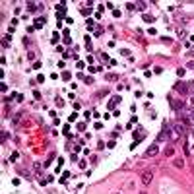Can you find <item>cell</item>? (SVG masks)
<instances>
[{
  "instance_id": "18",
  "label": "cell",
  "mask_w": 194,
  "mask_h": 194,
  "mask_svg": "<svg viewBox=\"0 0 194 194\" xmlns=\"http://www.w3.org/2000/svg\"><path fill=\"white\" fill-rule=\"evenodd\" d=\"M116 194H118V192H116Z\"/></svg>"
},
{
  "instance_id": "13",
  "label": "cell",
  "mask_w": 194,
  "mask_h": 194,
  "mask_svg": "<svg viewBox=\"0 0 194 194\" xmlns=\"http://www.w3.org/2000/svg\"><path fill=\"white\" fill-rule=\"evenodd\" d=\"M165 155H173V148H167V149H165Z\"/></svg>"
},
{
  "instance_id": "5",
  "label": "cell",
  "mask_w": 194,
  "mask_h": 194,
  "mask_svg": "<svg viewBox=\"0 0 194 194\" xmlns=\"http://www.w3.org/2000/svg\"><path fill=\"white\" fill-rule=\"evenodd\" d=\"M155 153H157V146H151V148L146 151V155H155Z\"/></svg>"
},
{
  "instance_id": "7",
  "label": "cell",
  "mask_w": 194,
  "mask_h": 194,
  "mask_svg": "<svg viewBox=\"0 0 194 194\" xmlns=\"http://www.w3.org/2000/svg\"><path fill=\"white\" fill-rule=\"evenodd\" d=\"M64 12H66L64 4H60V6H58V18H60V16H64Z\"/></svg>"
},
{
  "instance_id": "4",
  "label": "cell",
  "mask_w": 194,
  "mask_h": 194,
  "mask_svg": "<svg viewBox=\"0 0 194 194\" xmlns=\"http://www.w3.org/2000/svg\"><path fill=\"white\" fill-rule=\"evenodd\" d=\"M184 130H186V128H184V124H175V126H173V132H177V134H182Z\"/></svg>"
},
{
  "instance_id": "3",
  "label": "cell",
  "mask_w": 194,
  "mask_h": 194,
  "mask_svg": "<svg viewBox=\"0 0 194 194\" xmlns=\"http://www.w3.org/2000/svg\"><path fill=\"white\" fill-rule=\"evenodd\" d=\"M171 107H173L175 111H181L182 107H184V101H173V103H171Z\"/></svg>"
},
{
  "instance_id": "9",
  "label": "cell",
  "mask_w": 194,
  "mask_h": 194,
  "mask_svg": "<svg viewBox=\"0 0 194 194\" xmlns=\"http://www.w3.org/2000/svg\"><path fill=\"white\" fill-rule=\"evenodd\" d=\"M182 165H184V163H182V159H175V167H177V169H181Z\"/></svg>"
},
{
  "instance_id": "11",
  "label": "cell",
  "mask_w": 194,
  "mask_h": 194,
  "mask_svg": "<svg viewBox=\"0 0 194 194\" xmlns=\"http://www.w3.org/2000/svg\"><path fill=\"white\" fill-rule=\"evenodd\" d=\"M93 25H95V21H91V19H87V29H93Z\"/></svg>"
},
{
  "instance_id": "14",
  "label": "cell",
  "mask_w": 194,
  "mask_h": 194,
  "mask_svg": "<svg viewBox=\"0 0 194 194\" xmlns=\"http://www.w3.org/2000/svg\"><path fill=\"white\" fill-rule=\"evenodd\" d=\"M186 68H190V70H194V60H190V62H188V64H186Z\"/></svg>"
},
{
  "instance_id": "16",
  "label": "cell",
  "mask_w": 194,
  "mask_h": 194,
  "mask_svg": "<svg viewBox=\"0 0 194 194\" xmlns=\"http://www.w3.org/2000/svg\"><path fill=\"white\" fill-rule=\"evenodd\" d=\"M140 194H146V192H140Z\"/></svg>"
},
{
  "instance_id": "8",
  "label": "cell",
  "mask_w": 194,
  "mask_h": 194,
  "mask_svg": "<svg viewBox=\"0 0 194 194\" xmlns=\"http://www.w3.org/2000/svg\"><path fill=\"white\" fill-rule=\"evenodd\" d=\"M27 10H29V12H35V10H37V4L29 2V4H27Z\"/></svg>"
},
{
  "instance_id": "6",
  "label": "cell",
  "mask_w": 194,
  "mask_h": 194,
  "mask_svg": "<svg viewBox=\"0 0 194 194\" xmlns=\"http://www.w3.org/2000/svg\"><path fill=\"white\" fill-rule=\"evenodd\" d=\"M43 25H45V18H39L35 21V27H43Z\"/></svg>"
},
{
  "instance_id": "2",
  "label": "cell",
  "mask_w": 194,
  "mask_h": 194,
  "mask_svg": "<svg viewBox=\"0 0 194 194\" xmlns=\"http://www.w3.org/2000/svg\"><path fill=\"white\" fill-rule=\"evenodd\" d=\"M151 179H153V177H151V173H144V175H142V182L146 184V186L151 182Z\"/></svg>"
},
{
  "instance_id": "15",
  "label": "cell",
  "mask_w": 194,
  "mask_h": 194,
  "mask_svg": "<svg viewBox=\"0 0 194 194\" xmlns=\"http://www.w3.org/2000/svg\"><path fill=\"white\" fill-rule=\"evenodd\" d=\"M188 105H190V107H192V109H194V97H192V99H190V103H188Z\"/></svg>"
},
{
  "instance_id": "1",
  "label": "cell",
  "mask_w": 194,
  "mask_h": 194,
  "mask_svg": "<svg viewBox=\"0 0 194 194\" xmlns=\"http://www.w3.org/2000/svg\"><path fill=\"white\" fill-rule=\"evenodd\" d=\"M175 89L179 91V93H182V95H184V93L188 91V87H186V84H184V82H177V84H175Z\"/></svg>"
},
{
  "instance_id": "12",
  "label": "cell",
  "mask_w": 194,
  "mask_h": 194,
  "mask_svg": "<svg viewBox=\"0 0 194 194\" xmlns=\"http://www.w3.org/2000/svg\"><path fill=\"white\" fill-rule=\"evenodd\" d=\"M103 95H107V89H101L99 93H97V97H103Z\"/></svg>"
},
{
  "instance_id": "17",
  "label": "cell",
  "mask_w": 194,
  "mask_h": 194,
  "mask_svg": "<svg viewBox=\"0 0 194 194\" xmlns=\"http://www.w3.org/2000/svg\"><path fill=\"white\" fill-rule=\"evenodd\" d=\"M192 134H194V132H192Z\"/></svg>"
},
{
  "instance_id": "10",
  "label": "cell",
  "mask_w": 194,
  "mask_h": 194,
  "mask_svg": "<svg viewBox=\"0 0 194 194\" xmlns=\"http://www.w3.org/2000/svg\"><path fill=\"white\" fill-rule=\"evenodd\" d=\"M105 78H107L109 82H115V80H116V74H107V76H105Z\"/></svg>"
}]
</instances>
